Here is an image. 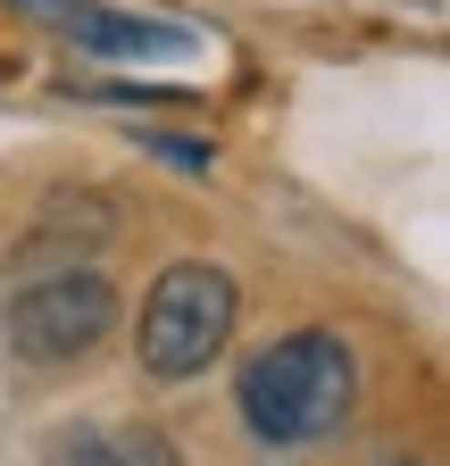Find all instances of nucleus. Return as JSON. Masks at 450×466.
I'll return each instance as SVG.
<instances>
[{"label": "nucleus", "mask_w": 450, "mask_h": 466, "mask_svg": "<svg viewBox=\"0 0 450 466\" xmlns=\"http://www.w3.org/2000/svg\"><path fill=\"white\" fill-rule=\"evenodd\" d=\"M108 325H118V291H108L100 275H76V267L9 300V350H17L26 367H67V359H84Z\"/></svg>", "instance_id": "obj_3"}, {"label": "nucleus", "mask_w": 450, "mask_h": 466, "mask_svg": "<svg viewBox=\"0 0 450 466\" xmlns=\"http://www.w3.org/2000/svg\"><path fill=\"white\" fill-rule=\"evenodd\" d=\"M142 142H150L159 158H176L184 175H209V142H184V134H142Z\"/></svg>", "instance_id": "obj_7"}, {"label": "nucleus", "mask_w": 450, "mask_h": 466, "mask_svg": "<svg viewBox=\"0 0 450 466\" xmlns=\"http://www.w3.org/2000/svg\"><path fill=\"white\" fill-rule=\"evenodd\" d=\"M42 466H118V441H108V433H92V425H67L59 441L42 450Z\"/></svg>", "instance_id": "obj_5"}, {"label": "nucleus", "mask_w": 450, "mask_h": 466, "mask_svg": "<svg viewBox=\"0 0 450 466\" xmlns=\"http://www.w3.org/2000/svg\"><path fill=\"white\" fill-rule=\"evenodd\" d=\"M234 317H242V283L225 275V267H209V258H176V267L142 291V333H134V350H142L150 375L184 383V375H200L217 350L234 341Z\"/></svg>", "instance_id": "obj_2"}, {"label": "nucleus", "mask_w": 450, "mask_h": 466, "mask_svg": "<svg viewBox=\"0 0 450 466\" xmlns=\"http://www.w3.org/2000/svg\"><path fill=\"white\" fill-rule=\"evenodd\" d=\"M34 9H50L67 25V42L100 50V58H159V50H184L192 34L184 25H159V17H118V9H100V0H34Z\"/></svg>", "instance_id": "obj_4"}, {"label": "nucleus", "mask_w": 450, "mask_h": 466, "mask_svg": "<svg viewBox=\"0 0 450 466\" xmlns=\"http://www.w3.org/2000/svg\"><path fill=\"white\" fill-rule=\"evenodd\" d=\"M118 441V466H184L176 458V441H167L159 425H134V433H108Z\"/></svg>", "instance_id": "obj_6"}, {"label": "nucleus", "mask_w": 450, "mask_h": 466, "mask_svg": "<svg viewBox=\"0 0 450 466\" xmlns=\"http://www.w3.org/2000/svg\"><path fill=\"white\" fill-rule=\"evenodd\" d=\"M234 400L259 441H325L359 400V359L343 333H284L242 367Z\"/></svg>", "instance_id": "obj_1"}]
</instances>
